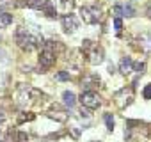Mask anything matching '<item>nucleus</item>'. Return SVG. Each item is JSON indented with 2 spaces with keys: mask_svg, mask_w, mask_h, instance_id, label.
Listing matches in <instances>:
<instances>
[{
  "mask_svg": "<svg viewBox=\"0 0 151 142\" xmlns=\"http://www.w3.org/2000/svg\"><path fill=\"white\" fill-rule=\"evenodd\" d=\"M16 43H18L20 48H23V50H27V52L34 50V48L39 46V44H45V43H43V37L32 36V34H30L27 29H23V27H20V29L16 30Z\"/></svg>",
  "mask_w": 151,
  "mask_h": 142,
  "instance_id": "nucleus-1",
  "label": "nucleus"
},
{
  "mask_svg": "<svg viewBox=\"0 0 151 142\" xmlns=\"http://www.w3.org/2000/svg\"><path fill=\"white\" fill-rule=\"evenodd\" d=\"M53 41L45 43V48L41 50L39 55V67H41V73H45V69L55 64V50H53Z\"/></svg>",
  "mask_w": 151,
  "mask_h": 142,
  "instance_id": "nucleus-2",
  "label": "nucleus"
},
{
  "mask_svg": "<svg viewBox=\"0 0 151 142\" xmlns=\"http://www.w3.org/2000/svg\"><path fill=\"white\" fill-rule=\"evenodd\" d=\"M80 103L86 108H98L101 105V100H100V96L94 91H84L80 94Z\"/></svg>",
  "mask_w": 151,
  "mask_h": 142,
  "instance_id": "nucleus-3",
  "label": "nucleus"
},
{
  "mask_svg": "<svg viewBox=\"0 0 151 142\" xmlns=\"http://www.w3.org/2000/svg\"><path fill=\"white\" fill-rule=\"evenodd\" d=\"M80 16L86 23L93 25V23H98L101 20V11L98 7H82L80 9Z\"/></svg>",
  "mask_w": 151,
  "mask_h": 142,
  "instance_id": "nucleus-4",
  "label": "nucleus"
},
{
  "mask_svg": "<svg viewBox=\"0 0 151 142\" xmlns=\"http://www.w3.org/2000/svg\"><path fill=\"white\" fill-rule=\"evenodd\" d=\"M132 100H133V89H132V87H128V89L124 87V89H121V91L116 94V103H117L119 107L130 105Z\"/></svg>",
  "mask_w": 151,
  "mask_h": 142,
  "instance_id": "nucleus-5",
  "label": "nucleus"
},
{
  "mask_svg": "<svg viewBox=\"0 0 151 142\" xmlns=\"http://www.w3.org/2000/svg\"><path fill=\"white\" fill-rule=\"evenodd\" d=\"M87 55H89V62L93 66H98V64L103 62V50L100 46H96V44H93L91 50H87Z\"/></svg>",
  "mask_w": 151,
  "mask_h": 142,
  "instance_id": "nucleus-6",
  "label": "nucleus"
},
{
  "mask_svg": "<svg viewBox=\"0 0 151 142\" xmlns=\"http://www.w3.org/2000/svg\"><path fill=\"white\" fill-rule=\"evenodd\" d=\"M62 27H64L66 32H75L78 29V20L73 14H64L62 16Z\"/></svg>",
  "mask_w": 151,
  "mask_h": 142,
  "instance_id": "nucleus-7",
  "label": "nucleus"
},
{
  "mask_svg": "<svg viewBox=\"0 0 151 142\" xmlns=\"http://www.w3.org/2000/svg\"><path fill=\"white\" fill-rule=\"evenodd\" d=\"M98 84H100V78L94 75H86L82 78V89H86V91H89L91 87H96Z\"/></svg>",
  "mask_w": 151,
  "mask_h": 142,
  "instance_id": "nucleus-8",
  "label": "nucleus"
},
{
  "mask_svg": "<svg viewBox=\"0 0 151 142\" xmlns=\"http://www.w3.org/2000/svg\"><path fill=\"white\" fill-rule=\"evenodd\" d=\"M132 69H133V60L130 57H123L119 62V71L123 75H128V73H132Z\"/></svg>",
  "mask_w": 151,
  "mask_h": 142,
  "instance_id": "nucleus-9",
  "label": "nucleus"
},
{
  "mask_svg": "<svg viewBox=\"0 0 151 142\" xmlns=\"http://www.w3.org/2000/svg\"><path fill=\"white\" fill-rule=\"evenodd\" d=\"M139 44H140V48H142L146 53H149V52H151V34H140Z\"/></svg>",
  "mask_w": 151,
  "mask_h": 142,
  "instance_id": "nucleus-10",
  "label": "nucleus"
},
{
  "mask_svg": "<svg viewBox=\"0 0 151 142\" xmlns=\"http://www.w3.org/2000/svg\"><path fill=\"white\" fill-rule=\"evenodd\" d=\"M62 100H64V105L69 107V108H73L75 105H77V98H75V94L71 91H64L62 93Z\"/></svg>",
  "mask_w": 151,
  "mask_h": 142,
  "instance_id": "nucleus-11",
  "label": "nucleus"
},
{
  "mask_svg": "<svg viewBox=\"0 0 151 142\" xmlns=\"http://www.w3.org/2000/svg\"><path fill=\"white\" fill-rule=\"evenodd\" d=\"M45 13H46V16L48 18H55L57 16V9H55V6L50 2V0H45V4H43V7H41Z\"/></svg>",
  "mask_w": 151,
  "mask_h": 142,
  "instance_id": "nucleus-12",
  "label": "nucleus"
},
{
  "mask_svg": "<svg viewBox=\"0 0 151 142\" xmlns=\"http://www.w3.org/2000/svg\"><path fill=\"white\" fill-rule=\"evenodd\" d=\"M13 23V14L9 13H0V29H7Z\"/></svg>",
  "mask_w": 151,
  "mask_h": 142,
  "instance_id": "nucleus-13",
  "label": "nucleus"
},
{
  "mask_svg": "<svg viewBox=\"0 0 151 142\" xmlns=\"http://www.w3.org/2000/svg\"><path fill=\"white\" fill-rule=\"evenodd\" d=\"M45 4V0H25V6L30 9H41Z\"/></svg>",
  "mask_w": 151,
  "mask_h": 142,
  "instance_id": "nucleus-14",
  "label": "nucleus"
},
{
  "mask_svg": "<svg viewBox=\"0 0 151 142\" xmlns=\"http://www.w3.org/2000/svg\"><path fill=\"white\" fill-rule=\"evenodd\" d=\"M123 16H126V18H132V16H135V11H133V7H132L130 4L123 7Z\"/></svg>",
  "mask_w": 151,
  "mask_h": 142,
  "instance_id": "nucleus-15",
  "label": "nucleus"
},
{
  "mask_svg": "<svg viewBox=\"0 0 151 142\" xmlns=\"http://www.w3.org/2000/svg\"><path fill=\"white\" fill-rule=\"evenodd\" d=\"M105 124H107V128L110 131L114 130V117H112V114H105Z\"/></svg>",
  "mask_w": 151,
  "mask_h": 142,
  "instance_id": "nucleus-16",
  "label": "nucleus"
},
{
  "mask_svg": "<svg viewBox=\"0 0 151 142\" xmlns=\"http://www.w3.org/2000/svg\"><path fill=\"white\" fill-rule=\"evenodd\" d=\"M55 78H57L59 82H66V80H69L71 77H69V73H66V71H59V73L55 75Z\"/></svg>",
  "mask_w": 151,
  "mask_h": 142,
  "instance_id": "nucleus-17",
  "label": "nucleus"
},
{
  "mask_svg": "<svg viewBox=\"0 0 151 142\" xmlns=\"http://www.w3.org/2000/svg\"><path fill=\"white\" fill-rule=\"evenodd\" d=\"M144 69H146V64L140 62V64H133V69H132V71H137L139 75H142V73H144Z\"/></svg>",
  "mask_w": 151,
  "mask_h": 142,
  "instance_id": "nucleus-18",
  "label": "nucleus"
},
{
  "mask_svg": "<svg viewBox=\"0 0 151 142\" xmlns=\"http://www.w3.org/2000/svg\"><path fill=\"white\" fill-rule=\"evenodd\" d=\"M142 96H144V100H151V84H147V85L144 87Z\"/></svg>",
  "mask_w": 151,
  "mask_h": 142,
  "instance_id": "nucleus-19",
  "label": "nucleus"
},
{
  "mask_svg": "<svg viewBox=\"0 0 151 142\" xmlns=\"http://www.w3.org/2000/svg\"><path fill=\"white\" fill-rule=\"evenodd\" d=\"M112 13H114V16H116V18H121V16H123V7H121V6H114Z\"/></svg>",
  "mask_w": 151,
  "mask_h": 142,
  "instance_id": "nucleus-20",
  "label": "nucleus"
},
{
  "mask_svg": "<svg viewBox=\"0 0 151 142\" xmlns=\"http://www.w3.org/2000/svg\"><path fill=\"white\" fill-rule=\"evenodd\" d=\"M114 29H116L117 32L123 29V20H121V18H116V20H114Z\"/></svg>",
  "mask_w": 151,
  "mask_h": 142,
  "instance_id": "nucleus-21",
  "label": "nucleus"
},
{
  "mask_svg": "<svg viewBox=\"0 0 151 142\" xmlns=\"http://www.w3.org/2000/svg\"><path fill=\"white\" fill-rule=\"evenodd\" d=\"M4 119H6V115H4V112H2V110H0V123H2Z\"/></svg>",
  "mask_w": 151,
  "mask_h": 142,
  "instance_id": "nucleus-22",
  "label": "nucleus"
},
{
  "mask_svg": "<svg viewBox=\"0 0 151 142\" xmlns=\"http://www.w3.org/2000/svg\"><path fill=\"white\" fill-rule=\"evenodd\" d=\"M0 142H2V137H0Z\"/></svg>",
  "mask_w": 151,
  "mask_h": 142,
  "instance_id": "nucleus-23",
  "label": "nucleus"
},
{
  "mask_svg": "<svg viewBox=\"0 0 151 142\" xmlns=\"http://www.w3.org/2000/svg\"><path fill=\"white\" fill-rule=\"evenodd\" d=\"M0 13H4V11H2V9H0Z\"/></svg>",
  "mask_w": 151,
  "mask_h": 142,
  "instance_id": "nucleus-24",
  "label": "nucleus"
}]
</instances>
